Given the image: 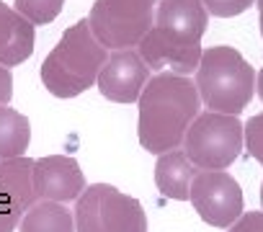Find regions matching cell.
Instances as JSON below:
<instances>
[{
	"instance_id": "obj_1",
	"label": "cell",
	"mask_w": 263,
	"mask_h": 232,
	"mask_svg": "<svg viewBox=\"0 0 263 232\" xmlns=\"http://www.w3.org/2000/svg\"><path fill=\"white\" fill-rule=\"evenodd\" d=\"M137 103H140V122H137L140 145L155 155L178 150L183 145L186 132L201 108L196 83L171 70L153 75Z\"/></svg>"
},
{
	"instance_id": "obj_2",
	"label": "cell",
	"mask_w": 263,
	"mask_h": 232,
	"mask_svg": "<svg viewBox=\"0 0 263 232\" xmlns=\"http://www.w3.org/2000/svg\"><path fill=\"white\" fill-rule=\"evenodd\" d=\"M209 13L201 0H160L155 26L140 42V57L150 70L171 67L176 75H191L201 62V39Z\"/></svg>"
},
{
	"instance_id": "obj_3",
	"label": "cell",
	"mask_w": 263,
	"mask_h": 232,
	"mask_svg": "<svg viewBox=\"0 0 263 232\" xmlns=\"http://www.w3.org/2000/svg\"><path fill=\"white\" fill-rule=\"evenodd\" d=\"M108 60V49L93 36L88 18L72 24L42 62V83L54 98L85 93Z\"/></svg>"
},
{
	"instance_id": "obj_4",
	"label": "cell",
	"mask_w": 263,
	"mask_h": 232,
	"mask_svg": "<svg viewBox=\"0 0 263 232\" xmlns=\"http://www.w3.org/2000/svg\"><path fill=\"white\" fill-rule=\"evenodd\" d=\"M196 88L201 103L214 113L240 116L255 93V70L250 62L227 44H217L201 52L196 67Z\"/></svg>"
},
{
	"instance_id": "obj_5",
	"label": "cell",
	"mask_w": 263,
	"mask_h": 232,
	"mask_svg": "<svg viewBox=\"0 0 263 232\" xmlns=\"http://www.w3.org/2000/svg\"><path fill=\"white\" fill-rule=\"evenodd\" d=\"M245 145V124L237 116L204 111L186 132L183 152L199 170H224L230 168Z\"/></svg>"
},
{
	"instance_id": "obj_6",
	"label": "cell",
	"mask_w": 263,
	"mask_h": 232,
	"mask_svg": "<svg viewBox=\"0 0 263 232\" xmlns=\"http://www.w3.org/2000/svg\"><path fill=\"white\" fill-rule=\"evenodd\" d=\"M75 232H147V217L135 196L111 183H93L78 196Z\"/></svg>"
},
{
	"instance_id": "obj_7",
	"label": "cell",
	"mask_w": 263,
	"mask_h": 232,
	"mask_svg": "<svg viewBox=\"0 0 263 232\" xmlns=\"http://www.w3.org/2000/svg\"><path fill=\"white\" fill-rule=\"evenodd\" d=\"M160 0H96L88 24L93 36L106 49H132L153 29V16Z\"/></svg>"
},
{
	"instance_id": "obj_8",
	"label": "cell",
	"mask_w": 263,
	"mask_h": 232,
	"mask_svg": "<svg viewBox=\"0 0 263 232\" xmlns=\"http://www.w3.org/2000/svg\"><path fill=\"white\" fill-rule=\"evenodd\" d=\"M194 211L212 227L227 229L242 217V188L224 170H199L191 181Z\"/></svg>"
},
{
	"instance_id": "obj_9",
	"label": "cell",
	"mask_w": 263,
	"mask_h": 232,
	"mask_svg": "<svg viewBox=\"0 0 263 232\" xmlns=\"http://www.w3.org/2000/svg\"><path fill=\"white\" fill-rule=\"evenodd\" d=\"M31 158L0 160V232H13L24 214L36 204Z\"/></svg>"
},
{
	"instance_id": "obj_10",
	"label": "cell",
	"mask_w": 263,
	"mask_h": 232,
	"mask_svg": "<svg viewBox=\"0 0 263 232\" xmlns=\"http://www.w3.org/2000/svg\"><path fill=\"white\" fill-rule=\"evenodd\" d=\"M150 80V67L137 49H116L108 54L106 65L98 72V90L114 103H135L140 101Z\"/></svg>"
},
{
	"instance_id": "obj_11",
	"label": "cell",
	"mask_w": 263,
	"mask_h": 232,
	"mask_svg": "<svg viewBox=\"0 0 263 232\" xmlns=\"http://www.w3.org/2000/svg\"><path fill=\"white\" fill-rule=\"evenodd\" d=\"M34 191L42 201H72L85 191V176L75 158L47 155L34 163Z\"/></svg>"
},
{
	"instance_id": "obj_12",
	"label": "cell",
	"mask_w": 263,
	"mask_h": 232,
	"mask_svg": "<svg viewBox=\"0 0 263 232\" xmlns=\"http://www.w3.org/2000/svg\"><path fill=\"white\" fill-rule=\"evenodd\" d=\"M36 31L16 8H8L0 0V65L16 67L34 54Z\"/></svg>"
},
{
	"instance_id": "obj_13",
	"label": "cell",
	"mask_w": 263,
	"mask_h": 232,
	"mask_svg": "<svg viewBox=\"0 0 263 232\" xmlns=\"http://www.w3.org/2000/svg\"><path fill=\"white\" fill-rule=\"evenodd\" d=\"M196 165L186 158L183 150H171L158 158L155 165V186L163 196L176 201H189L191 196V181L196 176Z\"/></svg>"
},
{
	"instance_id": "obj_14",
	"label": "cell",
	"mask_w": 263,
	"mask_h": 232,
	"mask_svg": "<svg viewBox=\"0 0 263 232\" xmlns=\"http://www.w3.org/2000/svg\"><path fill=\"white\" fill-rule=\"evenodd\" d=\"M31 142V124L16 108L0 106V160L24 158Z\"/></svg>"
},
{
	"instance_id": "obj_15",
	"label": "cell",
	"mask_w": 263,
	"mask_h": 232,
	"mask_svg": "<svg viewBox=\"0 0 263 232\" xmlns=\"http://www.w3.org/2000/svg\"><path fill=\"white\" fill-rule=\"evenodd\" d=\"M21 232H75V217L57 201H39L24 214Z\"/></svg>"
},
{
	"instance_id": "obj_16",
	"label": "cell",
	"mask_w": 263,
	"mask_h": 232,
	"mask_svg": "<svg viewBox=\"0 0 263 232\" xmlns=\"http://www.w3.org/2000/svg\"><path fill=\"white\" fill-rule=\"evenodd\" d=\"M65 8V0H16V11L34 26L52 24Z\"/></svg>"
},
{
	"instance_id": "obj_17",
	"label": "cell",
	"mask_w": 263,
	"mask_h": 232,
	"mask_svg": "<svg viewBox=\"0 0 263 232\" xmlns=\"http://www.w3.org/2000/svg\"><path fill=\"white\" fill-rule=\"evenodd\" d=\"M209 16L217 18H235L255 6V0H201Z\"/></svg>"
},
{
	"instance_id": "obj_18",
	"label": "cell",
	"mask_w": 263,
	"mask_h": 232,
	"mask_svg": "<svg viewBox=\"0 0 263 232\" xmlns=\"http://www.w3.org/2000/svg\"><path fill=\"white\" fill-rule=\"evenodd\" d=\"M245 147L248 152L263 165V111L255 113L245 124Z\"/></svg>"
},
{
	"instance_id": "obj_19",
	"label": "cell",
	"mask_w": 263,
	"mask_h": 232,
	"mask_svg": "<svg viewBox=\"0 0 263 232\" xmlns=\"http://www.w3.org/2000/svg\"><path fill=\"white\" fill-rule=\"evenodd\" d=\"M227 229L230 232H263V211H242V217Z\"/></svg>"
},
{
	"instance_id": "obj_20",
	"label": "cell",
	"mask_w": 263,
	"mask_h": 232,
	"mask_svg": "<svg viewBox=\"0 0 263 232\" xmlns=\"http://www.w3.org/2000/svg\"><path fill=\"white\" fill-rule=\"evenodd\" d=\"M13 98V75L8 67L0 65V106H8Z\"/></svg>"
},
{
	"instance_id": "obj_21",
	"label": "cell",
	"mask_w": 263,
	"mask_h": 232,
	"mask_svg": "<svg viewBox=\"0 0 263 232\" xmlns=\"http://www.w3.org/2000/svg\"><path fill=\"white\" fill-rule=\"evenodd\" d=\"M255 90H258V98L263 101V67L258 70V78H255Z\"/></svg>"
},
{
	"instance_id": "obj_22",
	"label": "cell",
	"mask_w": 263,
	"mask_h": 232,
	"mask_svg": "<svg viewBox=\"0 0 263 232\" xmlns=\"http://www.w3.org/2000/svg\"><path fill=\"white\" fill-rule=\"evenodd\" d=\"M258 21H260V39H263V0H258Z\"/></svg>"
},
{
	"instance_id": "obj_23",
	"label": "cell",
	"mask_w": 263,
	"mask_h": 232,
	"mask_svg": "<svg viewBox=\"0 0 263 232\" xmlns=\"http://www.w3.org/2000/svg\"><path fill=\"white\" fill-rule=\"evenodd\" d=\"M260 204H263V183H260Z\"/></svg>"
}]
</instances>
